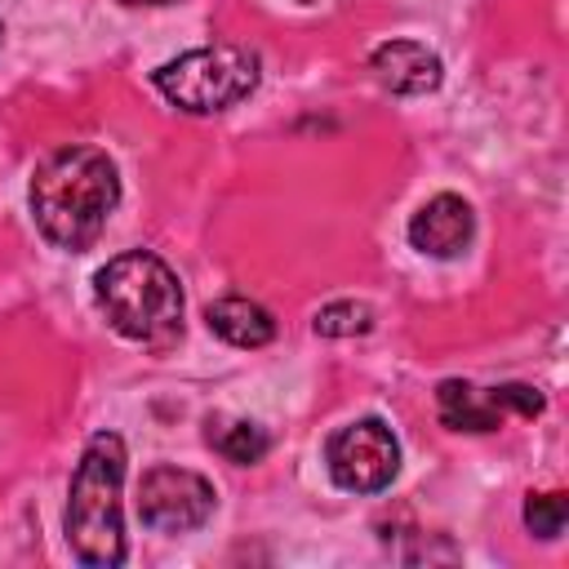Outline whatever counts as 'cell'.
<instances>
[{
	"mask_svg": "<svg viewBox=\"0 0 569 569\" xmlns=\"http://www.w3.org/2000/svg\"><path fill=\"white\" fill-rule=\"evenodd\" d=\"M369 329H373V311L365 302H351V298L329 302L316 316V333H325V338H356V333H369Z\"/></svg>",
	"mask_w": 569,
	"mask_h": 569,
	"instance_id": "cell-12",
	"label": "cell"
},
{
	"mask_svg": "<svg viewBox=\"0 0 569 569\" xmlns=\"http://www.w3.org/2000/svg\"><path fill=\"white\" fill-rule=\"evenodd\" d=\"M493 396V405L507 413H520V418H533V413H542V396L533 391V387H525V382H507V387H493L489 391Z\"/></svg>",
	"mask_w": 569,
	"mask_h": 569,
	"instance_id": "cell-14",
	"label": "cell"
},
{
	"mask_svg": "<svg viewBox=\"0 0 569 569\" xmlns=\"http://www.w3.org/2000/svg\"><path fill=\"white\" fill-rule=\"evenodd\" d=\"M369 67H373L378 84L391 89V93H400V98L431 93L440 84V76H445L436 49H427L418 40H387V44H378Z\"/></svg>",
	"mask_w": 569,
	"mask_h": 569,
	"instance_id": "cell-8",
	"label": "cell"
},
{
	"mask_svg": "<svg viewBox=\"0 0 569 569\" xmlns=\"http://www.w3.org/2000/svg\"><path fill=\"white\" fill-rule=\"evenodd\" d=\"M209 445H213L227 462L249 467V462H258V458L271 449V436H267L258 422L236 418V422H209Z\"/></svg>",
	"mask_w": 569,
	"mask_h": 569,
	"instance_id": "cell-11",
	"label": "cell"
},
{
	"mask_svg": "<svg viewBox=\"0 0 569 569\" xmlns=\"http://www.w3.org/2000/svg\"><path fill=\"white\" fill-rule=\"evenodd\" d=\"M436 409H440V422L453 431H498L502 427V409L493 405V396L462 378H445L436 387Z\"/></svg>",
	"mask_w": 569,
	"mask_h": 569,
	"instance_id": "cell-10",
	"label": "cell"
},
{
	"mask_svg": "<svg viewBox=\"0 0 569 569\" xmlns=\"http://www.w3.org/2000/svg\"><path fill=\"white\" fill-rule=\"evenodd\" d=\"M325 467L338 489L347 493H378L400 471V445L382 418H360L329 436Z\"/></svg>",
	"mask_w": 569,
	"mask_h": 569,
	"instance_id": "cell-5",
	"label": "cell"
},
{
	"mask_svg": "<svg viewBox=\"0 0 569 569\" xmlns=\"http://www.w3.org/2000/svg\"><path fill=\"white\" fill-rule=\"evenodd\" d=\"M93 289H98V307L107 311L116 333L147 342V347L178 338L182 289L164 258H156L147 249H129L93 276Z\"/></svg>",
	"mask_w": 569,
	"mask_h": 569,
	"instance_id": "cell-3",
	"label": "cell"
},
{
	"mask_svg": "<svg viewBox=\"0 0 569 569\" xmlns=\"http://www.w3.org/2000/svg\"><path fill=\"white\" fill-rule=\"evenodd\" d=\"M116 200H120V178L107 151L98 147H62L31 178L36 227L44 231L49 244L71 253L89 249L102 236Z\"/></svg>",
	"mask_w": 569,
	"mask_h": 569,
	"instance_id": "cell-1",
	"label": "cell"
},
{
	"mask_svg": "<svg viewBox=\"0 0 569 569\" xmlns=\"http://www.w3.org/2000/svg\"><path fill=\"white\" fill-rule=\"evenodd\" d=\"M213 485L187 467H151L138 485V516L156 533H191L213 516Z\"/></svg>",
	"mask_w": 569,
	"mask_h": 569,
	"instance_id": "cell-6",
	"label": "cell"
},
{
	"mask_svg": "<svg viewBox=\"0 0 569 569\" xmlns=\"http://www.w3.org/2000/svg\"><path fill=\"white\" fill-rule=\"evenodd\" d=\"M124 440L116 431L89 436L67 498V547L80 565L116 569L124 560Z\"/></svg>",
	"mask_w": 569,
	"mask_h": 569,
	"instance_id": "cell-2",
	"label": "cell"
},
{
	"mask_svg": "<svg viewBox=\"0 0 569 569\" xmlns=\"http://www.w3.org/2000/svg\"><path fill=\"white\" fill-rule=\"evenodd\" d=\"M569 520V498L565 493H529L525 502V525L538 533V538H556Z\"/></svg>",
	"mask_w": 569,
	"mask_h": 569,
	"instance_id": "cell-13",
	"label": "cell"
},
{
	"mask_svg": "<svg viewBox=\"0 0 569 569\" xmlns=\"http://www.w3.org/2000/svg\"><path fill=\"white\" fill-rule=\"evenodd\" d=\"M151 80L173 107L209 116V111H227L231 102L253 93L258 58L240 44H204V49H191V53L156 67Z\"/></svg>",
	"mask_w": 569,
	"mask_h": 569,
	"instance_id": "cell-4",
	"label": "cell"
},
{
	"mask_svg": "<svg viewBox=\"0 0 569 569\" xmlns=\"http://www.w3.org/2000/svg\"><path fill=\"white\" fill-rule=\"evenodd\" d=\"M471 231H476V218H471V204L462 196H431L413 218H409V244L427 258H453L471 244Z\"/></svg>",
	"mask_w": 569,
	"mask_h": 569,
	"instance_id": "cell-7",
	"label": "cell"
},
{
	"mask_svg": "<svg viewBox=\"0 0 569 569\" xmlns=\"http://www.w3.org/2000/svg\"><path fill=\"white\" fill-rule=\"evenodd\" d=\"M204 320L231 347H267L276 338L271 311L262 302H253V298H218V302H209Z\"/></svg>",
	"mask_w": 569,
	"mask_h": 569,
	"instance_id": "cell-9",
	"label": "cell"
},
{
	"mask_svg": "<svg viewBox=\"0 0 569 569\" xmlns=\"http://www.w3.org/2000/svg\"><path fill=\"white\" fill-rule=\"evenodd\" d=\"M298 4H316V0H298Z\"/></svg>",
	"mask_w": 569,
	"mask_h": 569,
	"instance_id": "cell-16",
	"label": "cell"
},
{
	"mask_svg": "<svg viewBox=\"0 0 569 569\" xmlns=\"http://www.w3.org/2000/svg\"><path fill=\"white\" fill-rule=\"evenodd\" d=\"M124 4H169V0H124Z\"/></svg>",
	"mask_w": 569,
	"mask_h": 569,
	"instance_id": "cell-15",
	"label": "cell"
}]
</instances>
